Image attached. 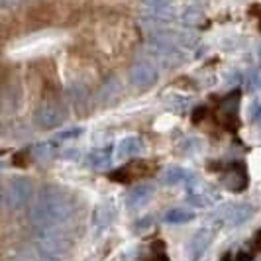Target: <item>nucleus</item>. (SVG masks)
<instances>
[{"mask_svg":"<svg viewBox=\"0 0 261 261\" xmlns=\"http://www.w3.org/2000/svg\"><path fill=\"white\" fill-rule=\"evenodd\" d=\"M73 214V198L63 189L45 187L34 206V220L41 226H57L65 222Z\"/></svg>","mask_w":261,"mask_h":261,"instance_id":"nucleus-1","label":"nucleus"},{"mask_svg":"<svg viewBox=\"0 0 261 261\" xmlns=\"http://www.w3.org/2000/svg\"><path fill=\"white\" fill-rule=\"evenodd\" d=\"M153 169H155V165L149 163V161H134V163L126 165V167H122V169L112 171L108 177H110L114 183H128V181H134V179H140V177L151 175Z\"/></svg>","mask_w":261,"mask_h":261,"instance_id":"nucleus-2","label":"nucleus"},{"mask_svg":"<svg viewBox=\"0 0 261 261\" xmlns=\"http://www.w3.org/2000/svg\"><path fill=\"white\" fill-rule=\"evenodd\" d=\"M224 183L230 191H244L248 187V171L246 167L240 163V161H234L230 165H226V175H224Z\"/></svg>","mask_w":261,"mask_h":261,"instance_id":"nucleus-3","label":"nucleus"},{"mask_svg":"<svg viewBox=\"0 0 261 261\" xmlns=\"http://www.w3.org/2000/svg\"><path fill=\"white\" fill-rule=\"evenodd\" d=\"M212 240H214V230H210V228H200V230H198V232L193 236L191 244H189L191 261H198V259H200V257L204 255V251L210 248Z\"/></svg>","mask_w":261,"mask_h":261,"instance_id":"nucleus-4","label":"nucleus"},{"mask_svg":"<svg viewBox=\"0 0 261 261\" xmlns=\"http://www.w3.org/2000/svg\"><path fill=\"white\" fill-rule=\"evenodd\" d=\"M253 212H255V208L251 204H248V202H236V204H232V206H228V208L224 210L222 218L228 226H240L246 220H249L253 216Z\"/></svg>","mask_w":261,"mask_h":261,"instance_id":"nucleus-5","label":"nucleus"},{"mask_svg":"<svg viewBox=\"0 0 261 261\" xmlns=\"http://www.w3.org/2000/svg\"><path fill=\"white\" fill-rule=\"evenodd\" d=\"M116 218V204L112 200H105L100 202L96 210H94V216H92V224H94V230L96 232H102L106 230L110 224L114 222Z\"/></svg>","mask_w":261,"mask_h":261,"instance_id":"nucleus-6","label":"nucleus"},{"mask_svg":"<svg viewBox=\"0 0 261 261\" xmlns=\"http://www.w3.org/2000/svg\"><path fill=\"white\" fill-rule=\"evenodd\" d=\"M161 183L169 185V187H175V185H195V173H191L189 169H183V167H171L167 169L163 175H161Z\"/></svg>","mask_w":261,"mask_h":261,"instance_id":"nucleus-7","label":"nucleus"},{"mask_svg":"<svg viewBox=\"0 0 261 261\" xmlns=\"http://www.w3.org/2000/svg\"><path fill=\"white\" fill-rule=\"evenodd\" d=\"M151 196H153V187H149V185H138V187H134L130 193H128L126 206L132 210L142 208V206H145L151 200Z\"/></svg>","mask_w":261,"mask_h":261,"instance_id":"nucleus-8","label":"nucleus"},{"mask_svg":"<svg viewBox=\"0 0 261 261\" xmlns=\"http://www.w3.org/2000/svg\"><path fill=\"white\" fill-rule=\"evenodd\" d=\"M216 200H218V193L208 187H196V189H191L189 193V202L195 206H210Z\"/></svg>","mask_w":261,"mask_h":261,"instance_id":"nucleus-9","label":"nucleus"},{"mask_svg":"<svg viewBox=\"0 0 261 261\" xmlns=\"http://www.w3.org/2000/svg\"><path fill=\"white\" fill-rule=\"evenodd\" d=\"M142 149H144V144H142L140 138H126V140H122V142L118 144L116 157L122 159V161H124V159H132V157L140 155Z\"/></svg>","mask_w":261,"mask_h":261,"instance_id":"nucleus-10","label":"nucleus"},{"mask_svg":"<svg viewBox=\"0 0 261 261\" xmlns=\"http://www.w3.org/2000/svg\"><path fill=\"white\" fill-rule=\"evenodd\" d=\"M87 163L91 165L92 169H106L110 163H112V149L105 147V149H98V151H92Z\"/></svg>","mask_w":261,"mask_h":261,"instance_id":"nucleus-11","label":"nucleus"},{"mask_svg":"<svg viewBox=\"0 0 261 261\" xmlns=\"http://www.w3.org/2000/svg\"><path fill=\"white\" fill-rule=\"evenodd\" d=\"M195 220V214L191 210H183V208H173L165 214V222L169 224H187Z\"/></svg>","mask_w":261,"mask_h":261,"instance_id":"nucleus-12","label":"nucleus"},{"mask_svg":"<svg viewBox=\"0 0 261 261\" xmlns=\"http://www.w3.org/2000/svg\"><path fill=\"white\" fill-rule=\"evenodd\" d=\"M151 224H153V218H151V216H145V218H142V220L134 222V232H144V230H147Z\"/></svg>","mask_w":261,"mask_h":261,"instance_id":"nucleus-13","label":"nucleus"},{"mask_svg":"<svg viewBox=\"0 0 261 261\" xmlns=\"http://www.w3.org/2000/svg\"><path fill=\"white\" fill-rule=\"evenodd\" d=\"M248 257H249L248 253H244V251H242V253H240V255H238V259H236V261H249Z\"/></svg>","mask_w":261,"mask_h":261,"instance_id":"nucleus-14","label":"nucleus"},{"mask_svg":"<svg viewBox=\"0 0 261 261\" xmlns=\"http://www.w3.org/2000/svg\"><path fill=\"white\" fill-rule=\"evenodd\" d=\"M255 244H257V246L261 248V230L257 232V236H255Z\"/></svg>","mask_w":261,"mask_h":261,"instance_id":"nucleus-15","label":"nucleus"},{"mask_svg":"<svg viewBox=\"0 0 261 261\" xmlns=\"http://www.w3.org/2000/svg\"><path fill=\"white\" fill-rule=\"evenodd\" d=\"M151 261H169V259H167L165 255H157V257H153Z\"/></svg>","mask_w":261,"mask_h":261,"instance_id":"nucleus-16","label":"nucleus"}]
</instances>
